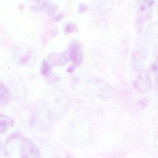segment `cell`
Returning a JSON list of instances; mask_svg holds the SVG:
<instances>
[{
    "mask_svg": "<svg viewBox=\"0 0 158 158\" xmlns=\"http://www.w3.org/2000/svg\"><path fill=\"white\" fill-rule=\"evenodd\" d=\"M20 151L21 158H40V152L38 147L28 138L22 140Z\"/></svg>",
    "mask_w": 158,
    "mask_h": 158,
    "instance_id": "cell-2",
    "label": "cell"
},
{
    "mask_svg": "<svg viewBox=\"0 0 158 158\" xmlns=\"http://www.w3.org/2000/svg\"><path fill=\"white\" fill-rule=\"evenodd\" d=\"M70 58L76 64H78L81 60V53L78 47L76 45H72L70 47L69 52Z\"/></svg>",
    "mask_w": 158,
    "mask_h": 158,
    "instance_id": "cell-6",
    "label": "cell"
},
{
    "mask_svg": "<svg viewBox=\"0 0 158 158\" xmlns=\"http://www.w3.org/2000/svg\"><path fill=\"white\" fill-rule=\"evenodd\" d=\"M88 9V7L84 4H81L79 6L78 11L80 13H84Z\"/></svg>",
    "mask_w": 158,
    "mask_h": 158,
    "instance_id": "cell-11",
    "label": "cell"
},
{
    "mask_svg": "<svg viewBox=\"0 0 158 158\" xmlns=\"http://www.w3.org/2000/svg\"><path fill=\"white\" fill-rule=\"evenodd\" d=\"M150 6L152 7L154 5V4H155V1L156 0H144Z\"/></svg>",
    "mask_w": 158,
    "mask_h": 158,
    "instance_id": "cell-12",
    "label": "cell"
},
{
    "mask_svg": "<svg viewBox=\"0 0 158 158\" xmlns=\"http://www.w3.org/2000/svg\"><path fill=\"white\" fill-rule=\"evenodd\" d=\"M15 122L9 116L0 114V133H4L14 127Z\"/></svg>",
    "mask_w": 158,
    "mask_h": 158,
    "instance_id": "cell-4",
    "label": "cell"
},
{
    "mask_svg": "<svg viewBox=\"0 0 158 158\" xmlns=\"http://www.w3.org/2000/svg\"><path fill=\"white\" fill-rule=\"evenodd\" d=\"M151 69L155 76L156 90L158 94V57L156 58L151 65Z\"/></svg>",
    "mask_w": 158,
    "mask_h": 158,
    "instance_id": "cell-7",
    "label": "cell"
},
{
    "mask_svg": "<svg viewBox=\"0 0 158 158\" xmlns=\"http://www.w3.org/2000/svg\"><path fill=\"white\" fill-rule=\"evenodd\" d=\"M152 7L148 4L144 0H138L136 3V11L141 17L146 18L150 15Z\"/></svg>",
    "mask_w": 158,
    "mask_h": 158,
    "instance_id": "cell-3",
    "label": "cell"
},
{
    "mask_svg": "<svg viewBox=\"0 0 158 158\" xmlns=\"http://www.w3.org/2000/svg\"><path fill=\"white\" fill-rule=\"evenodd\" d=\"M134 65L138 72L137 78L135 82V86L140 93H145L151 88V80L143 68L140 64L139 59L136 58L135 54L134 56Z\"/></svg>",
    "mask_w": 158,
    "mask_h": 158,
    "instance_id": "cell-1",
    "label": "cell"
},
{
    "mask_svg": "<svg viewBox=\"0 0 158 158\" xmlns=\"http://www.w3.org/2000/svg\"><path fill=\"white\" fill-rule=\"evenodd\" d=\"M11 101V95L6 86L0 82V105L6 106L9 105Z\"/></svg>",
    "mask_w": 158,
    "mask_h": 158,
    "instance_id": "cell-5",
    "label": "cell"
},
{
    "mask_svg": "<svg viewBox=\"0 0 158 158\" xmlns=\"http://www.w3.org/2000/svg\"><path fill=\"white\" fill-rule=\"evenodd\" d=\"M56 6L55 5H52L50 6V7H48V14L49 15L52 16L55 13L56 11Z\"/></svg>",
    "mask_w": 158,
    "mask_h": 158,
    "instance_id": "cell-10",
    "label": "cell"
},
{
    "mask_svg": "<svg viewBox=\"0 0 158 158\" xmlns=\"http://www.w3.org/2000/svg\"><path fill=\"white\" fill-rule=\"evenodd\" d=\"M1 143H0V150H1Z\"/></svg>",
    "mask_w": 158,
    "mask_h": 158,
    "instance_id": "cell-13",
    "label": "cell"
},
{
    "mask_svg": "<svg viewBox=\"0 0 158 158\" xmlns=\"http://www.w3.org/2000/svg\"><path fill=\"white\" fill-rule=\"evenodd\" d=\"M77 28V26L74 23H69L65 27V32L67 34L73 32Z\"/></svg>",
    "mask_w": 158,
    "mask_h": 158,
    "instance_id": "cell-9",
    "label": "cell"
},
{
    "mask_svg": "<svg viewBox=\"0 0 158 158\" xmlns=\"http://www.w3.org/2000/svg\"><path fill=\"white\" fill-rule=\"evenodd\" d=\"M41 71L42 75H43L44 76H45V77H47L50 74V66L49 65L47 62H43L42 65Z\"/></svg>",
    "mask_w": 158,
    "mask_h": 158,
    "instance_id": "cell-8",
    "label": "cell"
}]
</instances>
